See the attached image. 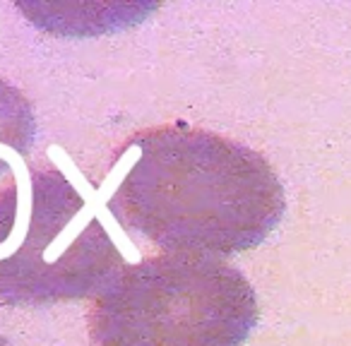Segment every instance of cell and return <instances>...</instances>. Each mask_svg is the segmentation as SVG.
<instances>
[{
  "label": "cell",
  "mask_w": 351,
  "mask_h": 346,
  "mask_svg": "<svg viewBox=\"0 0 351 346\" xmlns=\"http://www.w3.org/2000/svg\"><path fill=\"white\" fill-rule=\"evenodd\" d=\"M113 169L108 212L169 253H245L287 212L284 188L263 154L183 123L137 132Z\"/></svg>",
  "instance_id": "1"
},
{
  "label": "cell",
  "mask_w": 351,
  "mask_h": 346,
  "mask_svg": "<svg viewBox=\"0 0 351 346\" xmlns=\"http://www.w3.org/2000/svg\"><path fill=\"white\" fill-rule=\"evenodd\" d=\"M22 159L0 156V306L99 298L125 267L121 250L63 171Z\"/></svg>",
  "instance_id": "2"
},
{
  "label": "cell",
  "mask_w": 351,
  "mask_h": 346,
  "mask_svg": "<svg viewBox=\"0 0 351 346\" xmlns=\"http://www.w3.org/2000/svg\"><path fill=\"white\" fill-rule=\"evenodd\" d=\"M255 325L248 279L197 253L125 264L89 310L94 346H243Z\"/></svg>",
  "instance_id": "3"
},
{
  "label": "cell",
  "mask_w": 351,
  "mask_h": 346,
  "mask_svg": "<svg viewBox=\"0 0 351 346\" xmlns=\"http://www.w3.org/2000/svg\"><path fill=\"white\" fill-rule=\"evenodd\" d=\"M34 140V116L22 92L0 79V149L27 156ZM3 156V154H0Z\"/></svg>",
  "instance_id": "4"
},
{
  "label": "cell",
  "mask_w": 351,
  "mask_h": 346,
  "mask_svg": "<svg viewBox=\"0 0 351 346\" xmlns=\"http://www.w3.org/2000/svg\"><path fill=\"white\" fill-rule=\"evenodd\" d=\"M0 346H12V344L8 339H3V336H0Z\"/></svg>",
  "instance_id": "5"
}]
</instances>
